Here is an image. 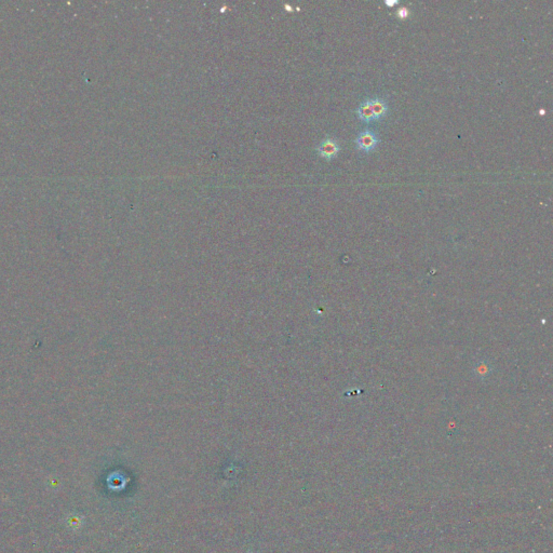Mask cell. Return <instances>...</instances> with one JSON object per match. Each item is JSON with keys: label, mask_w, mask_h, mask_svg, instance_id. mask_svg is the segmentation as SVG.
Instances as JSON below:
<instances>
[{"label": "cell", "mask_w": 553, "mask_h": 553, "mask_svg": "<svg viewBox=\"0 0 553 553\" xmlns=\"http://www.w3.org/2000/svg\"><path fill=\"white\" fill-rule=\"evenodd\" d=\"M357 116L364 123H369V122L375 121L374 115H373V112L371 109V106H369V101L362 103L361 105L358 107Z\"/></svg>", "instance_id": "obj_4"}, {"label": "cell", "mask_w": 553, "mask_h": 553, "mask_svg": "<svg viewBox=\"0 0 553 553\" xmlns=\"http://www.w3.org/2000/svg\"><path fill=\"white\" fill-rule=\"evenodd\" d=\"M317 153L319 154L321 158H324L325 160H332L335 158L337 154L340 153L341 147L340 144L336 139L332 138H326L322 140V142L317 146Z\"/></svg>", "instance_id": "obj_2"}, {"label": "cell", "mask_w": 553, "mask_h": 553, "mask_svg": "<svg viewBox=\"0 0 553 553\" xmlns=\"http://www.w3.org/2000/svg\"><path fill=\"white\" fill-rule=\"evenodd\" d=\"M396 3H399L398 0H394V1H391V0H386V1H385V4L387 7H393L394 4H396Z\"/></svg>", "instance_id": "obj_6"}, {"label": "cell", "mask_w": 553, "mask_h": 553, "mask_svg": "<svg viewBox=\"0 0 553 553\" xmlns=\"http://www.w3.org/2000/svg\"><path fill=\"white\" fill-rule=\"evenodd\" d=\"M369 106L374 115L375 120H379L384 118L388 113V105L383 98H373V100H369Z\"/></svg>", "instance_id": "obj_3"}, {"label": "cell", "mask_w": 553, "mask_h": 553, "mask_svg": "<svg viewBox=\"0 0 553 553\" xmlns=\"http://www.w3.org/2000/svg\"><path fill=\"white\" fill-rule=\"evenodd\" d=\"M396 14H398V17H399V18H401V19H404V18H408V15H409V11H408V10H406L405 8H401V9L399 10V11H398V13H396Z\"/></svg>", "instance_id": "obj_5"}, {"label": "cell", "mask_w": 553, "mask_h": 553, "mask_svg": "<svg viewBox=\"0 0 553 553\" xmlns=\"http://www.w3.org/2000/svg\"><path fill=\"white\" fill-rule=\"evenodd\" d=\"M356 144L359 150L364 151V153H371L375 150L379 144V138L376 133L373 132L372 130H364V131L360 132L358 138L356 139Z\"/></svg>", "instance_id": "obj_1"}]
</instances>
